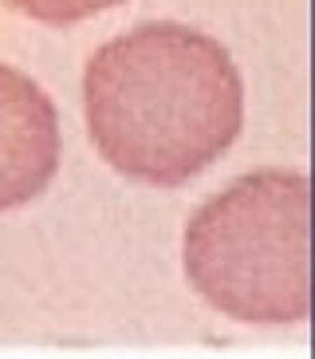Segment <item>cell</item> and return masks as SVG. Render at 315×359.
I'll return each mask as SVG.
<instances>
[{
  "label": "cell",
  "instance_id": "obj_1",
  "mask_svg": "<svg viewBox=\"0 0 315 359\" xmlns=\"http://www.w3.org/2000/svg\"><path fill=\"white\" fill-rule=\"evenodd\" d=\"M83 107L106 166L146 186H186L237 142L244 83L213 36L150 20L91 55Z\"/></svg>",
  "mask_w": 315,
  "mask_h": 359
},
{
  "label": "cell",
  "instance_id": "obj_2",
  "mask_svg": "<svg viewBox=\"0 0 315 359\" xmlns=\"http://www.w3.org/2000/svg\"><path fill=\"white\" fill-rule=\"evenodd\" d=\"M312 182L256 170L213 194L186 225L181 261L193 292L241 324H304Z\"/></svg>",
  "mask_w": 315,
  "mask_h": 359
},
{
  "label": "cell",
  "instance_id": "obj_3",
  "mask_svg": "<svg viewBox=\"0 0 315 359\" xmlns=\"http://www.w3.org/2000/svg\"><path fill=\"white\" fill-rule=\"evenodd\" d=\"M59 170V115L31 75L0 64V213L20 210Z\"/></svg>",
  "mask_w": 315,
  "mask_h": 359
},
{
  "label": "cell",
  "instance_id": "obj_4",
  "mask_svg": "<svg viewBox=\"0 0 315 359\" xmlns=\"http://www.w3.org/2000/svg\"><path fill=\"white\" fill-rule=\"evenodd\" d=\"M4 4L40 24H75L87 20V16H99L106 8H118L126 0H4Z\"/></svg>",
  "mask_w": 315,
  "mask_h": 359
}]
</instances>
